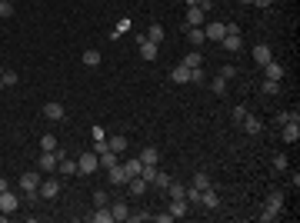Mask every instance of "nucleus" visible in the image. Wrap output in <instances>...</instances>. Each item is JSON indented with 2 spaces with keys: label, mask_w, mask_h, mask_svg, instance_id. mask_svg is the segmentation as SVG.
<instances>
[{
  "label": "nucleus",
  "mask_w": 300,
  "mask_h": 223,
  "mask_svg": "<svg viewBox=\"0 0 300 223\" xmlns=\"http://www.w3.org/2000/svg\"><path fill=\"white\" fill-rule=\"evenodd\" d=\"M0 80H3V87H17V83H20V77L14 74V70H3V74H0Z\"/></svg>",
  "instance_id": "f704fd0d"
},
{
  "label": "nucleus",
  "mask_w": 300,
  "mask_h": 223,
  "mask_svg": "<svg viewBox=\"0 0 300 223\" xmlns=\"http://www.w3.org/2000/svg\"><path fill=\"white\" fill-rule=\"evenodd\" d=\"M37 193H40V200H57L60 197V183L57 180H40Z\"/></svg>",
  "instance_id": "423d86ee"
},
{
  "label": "nucleus",
  "mask_w": 300,
  "mask_h": 223,
  "mask_svg": "<svg viewBox=\"0 0 300 223\" xmlns=\"http://www.w3.org/2000/svg\"><path fill=\"white\" fill-rule=\"evenodd\" d=\"M0 17H14V0H0Z\"/></svg>",
  "instance_id": "a19ab883"
},
{
  "label": "nucleus",
  "mask_w": 300,
  "mask_h": 223,
  "mask_svg": "<svg viewBox=\"0 0 300 223\" xmlns=\"http://www.w3.org/2000/svg\"><path fill=\"white\" fill-rule=\"evenodd\" d=\"M220 43H224L227 54H237V50H240V43H244V37H240V34H224Z\"/></svg>",
  "instance_id": "4468645a"
},
{
  "label": "nucleus",
  "mask_w": 300,
  "mask_h": 223,
  "mask_svg": "<svg viewBox=\"0 0 300 223\" xmlns=\"http://www.w3.org/2000/svg\"><path fill=\"white\" fill-rule=\"evenodd\" d=\"M263 70H267V80H283V63H277V60L263 63Z\"/></svg>",
  "instance_id": "5701e85b"
},
{
  "label": "nucleus",
  "mask_w": 300,
  "mask_h": 223,
  "mask_svg": "<svg viewBox=\"0 0 300 223\" xmlns=\"http://www.w3.org/2000/svg\"><path fill=\"white\" fill-rule=\"evenodd\" d=\"M157 54H160V43H150L147 37H140V57L144 60H157Z\"/></svg>",
  "instance_id": "f8f14e48"
},
{
  "label": "nucleus",
  "mask_w": 300,
  "mask_h": 223,
  "mask_svg": "<svg viewBox=\"0 0 300 223\" xmlns=\"http://www.w3.org/2000/svg\"><path fill=\"white\" fill-rule=\"evenodd\" d=\"M107 183H110V186H127V170L120 167V163L110 167V170H107Z\"/></svg>",
  "instance_id": "6e6552de"
},
{
  "label": "nucleus",
  "mask_w": 300,
  "mask_h": 223,
  "mask_svg": "<svg viewBox=\"0 0 300 223\" xmlns=\"http://www.w3.org/2000/svg\"><path fill=\"white\" fill-rule=\"evenodd\" d=\"M184 67H190V70H193V67H204V57L200 54H187L184 57Z\"/></svg>",
  "instance_id": "c9c22d12"
},
{
  "label": "nucleus",
  "mask_w": 300,
  "mask_h": 223,
  "mask_svg": "<svg viewBox=\"0 0 300 223\" xmlns=\"http://www.w3.org/2000/svg\"><path fill=\"white\" fill-rule=\"evenodd\" d=\"M167 183H170V177L164 173V170L157 167V173H153V180H150V186H160V190H167Z\"/></svg>",
  "instance_id": "2f4dec72"
},
{
  "label": "nucleus",
  "mask_w": 300,
  "mask_h": 223,
  "mask_svg": "<svg viewBox=\"0 0 300 223\" xmlns=\"http://www.w3.org/2000/svg\"><path fill=\"white\" fill-rule=\"evenodd\" d=\"M260 90L267 93V97H277V93H280V80H263Z\"/></svg>",
  "instance_id": "7c9ffc66"
},
{
  "label": "nucleus",
  "mask_w": 300,
  "mask_h": 223,
  "mask_svg": "<svg viewBox=\"0 0 300 223\" xmlns=\"http://www.w3.org/2000/svg\"><path fill=\"white\" fill-rule=\"evenodd\" d=\"M43 117H47V120H64V117H67V110H64V103H57V100H50V103H47V107H43Z\"/></svg>",
  "instance_id": "9b49d317"
},
{
  "label": "nucleus",
  "mask_w": 300,
  "mask_h": 223,
  "mask_svg": "<svg viewBox=\"0 0 300 223\" xmlns=\"http://www.w3.org/2000/svg\"><path fill=\"white\" fill-rule=\"evenodd\" d=\"M167 193H170V200H187V186H184V183H173V180H170Z\"/></svg>",
  "instance_id": "b1692460"
},
{
  "label": "nucleus",
  "mask_w": 300,
  "mask_h": 223,
  "mask_svg": "<svg viewBox=\"0 0 300 223\" xmlns=\"http://www.w3.org/2000/svg\"><path fill=\"white\" fill-rule=\"evenodd\" d=\"M104 150H107V140H94V153H97V157H100Z\"/></svg>",
  "instance_id": "8fccbe9b"
},
{
  "label": "nucleus",
  "mask_w": 300,
  "mask_h": 223,
  "mask_svg": "<svg viewBox=\"0 0 300 223\" xmlns=\"http://www.w3.org/2000/svg\"><path fill=\"white\" fill-rule=\"evenodd\" d=\"M167 213L173 217V220H180V217H187V200H170Z\"/></svg>",
  "instance_id": "412c9836"
},
{
  "label": "nucleus",
  "mask_w": 300,
  "mask_h": 223,
  "mask_svg": "<svg viewBox=\"0 0 300 223\" xmlns=\"http://www.w3.org/2000/svg\"><path fill=\"white\" fill-rule=\"evenodd\" d=\"M244 117H247V107H234V120H237V123H240Z\"/></svg>",
  "instance_id": "de8ad7c7"
},
{
  "label": "nucleus",
  "mask_w": 300,
  "mask_h": 223,
  "mask_svg": "<svg viewBox=\"0 0 300 223\" xmlns=\"http://www.w3.org/2000/svg\"><path fill=\"white\" fill-rule=\"evenodd\" d=\"M94 203L97 206H107V190H94Z\"/></svg>",
  "instance_id": "c03bdc74"
},
{
  "label": "nucleus",
  "mask_w": 300,
  "mask_h": 223,
  "mask_svg": "<svg viewBox=\"0 0 300 223\" xmlns=\"http://www.w3.org/2000/svg\"><path fill=\"white\" fill-rule=\"evenodd\" d=\"M84 63H87V67H97V63H100V54H97V50H84Z\"/></svg>",
  "instance_id": "58836bf2"
},
{
  "label": "nucleus",
  "mask_w": 300,
  "mask_h": 223,
  "mask_svg": "<svg viewBox=\"0 0 300 223\" xmlns=\"http://www.w3.org/2000/svg\"><path fill=\"white\" fill-rule=\"evenodd\" d=\"M190 186H197V190H207V186H210V177H207L204 170H197V173H193V180H190Z\"/></svg>",
  "instance_id": "c756f323"
},
{
  "label": "nucleus",
  "mask_w": 300,
  "mask_h": 223,
  "mask_svg": "<svg viewBox=\"0 0 300 223\" xmlns=\"http://www.w3.org/2000/svg\"><path fill=\"white\" fill-rule=\"evenodd\" d=\"M270 60H274V50H270L267 43H257V47H254V63L263 67V63H270Z\"/></svg>",
  "instance_id": "9d476101"
},
{
  "label": "nucleus",
  "mask_w": 300,
  "mask_h": 223,
  "mask_svg": "<svg viewBox=\"0 0 300 223\" xmlns=\"http://www.w3.org/2000/svg\"><path fill=\"white\" fill-rule=\"evenodd\" d=\"M57 170H60L64 177H74V173H77V163H74V160H67V157L60 153V163H57Z\"/></svg>",
  "instance_id": "c85d7f7f"
},
{
  "label": "nucleus",
  "mask_w": 300,
  "mask_h": 223,
  "mask_svg": "<svg viewBox=\"0 0 300 223\" xmlns=\"http://www.w3.org/2000/svg\"><path fill=\"white\" fill-rule=\"evenodd\" d=\"M210 87H214L217 97H224V93H227V80H224V77H214V80H210Z\"/></svg>",
  "instance_id": "e433bc0d"
},
{
  "label": "nucleus",
  "mask_w": 300,
  "mask_h": 223,
  "mask_svg": "<svg viewBox=\"0 0 300 223\" xmlns=\"http://www.w3.org/2000/svg\"><path fill=\"white\" fill-rule=\"evenodd\" d=\"M110 213H113V220H127V217H130V206L124 203V200H117V203H110Z\"/></svg>",
  "instance_id": "393cba45"
},
{
  "label": "nucleus",
  "mask_w": 300,
  "mask_h": 223,
  "mask_svg": "<svg viewBox=\"0 0 300 223\" xmlns=\"http://www.w3.org/2000/svg\"><path fill=\"white\" fill-rule=\"evenodd\" d=\"M120 167L127 170V180H130V177H140V170H144V163H140V157H137V160H124Z\"/></svg>",
  "instance_id": "bb28decb"
},
{
  "label": "nucleus",
  "mask_w": 300,
  "mask_h": 223,
  "mask_svg": "<svg viewBox=\"0 0 300 223\" xmlns=\"http://www.w3.org/2000/svg\"><path fill=\"white\" fill-rule=\"evenodd\" d=\"M7 186H10V183H7V180H3V177H0V190H7Z\"/></svg>",
  "instance_id": "864d4df0"
},
{
  "label": "nucleus",
  "mask_w": 300,
  "mask_h": 223,
  "mask_svg": "<svg viewBox=\"0 0 300 223\" xmlns=\"http://www.w3.org/2000/svg\"><path fill=\"white\" fill-rule=\"evenodd\" d=\"M140 163H160V153H157V147H144V150H140Z\"/></svg>",
  "instance_id": "cd10ccee"
},
{
  "label": "nucleus",
  "mask_w": 300,
  "mask_h": 223,
  "mask_svg": "<svg viewBox=\"0 0 300 223\" xmlns=\"http://www.w3.org/2000/svg\"><path fill=\"white\" fill-rule=\"evenodd\" d=\"M240 3H250V0H240Z\"/></svg>",
  "instance_id": "6e6d98bb"
},
{
  "label": "nucleus",
  "mask_w": 300,
  "mask_h": 223,
  "mask_svg": "<svg viewBox=\"0 0 300 223\" xmlns=\"http://www.w3.org/2000/svg\"><path fill=\"white\" fill-rule=\"evenodd\" d=\"M224 34H227V23H207V27H204V37L214 40V43H220Z\"/></svg>",
  "instance_id": "1a4fd4ad"
},
{
  "label": "nucleus",
  "mask_w": 300,
  "mask_h": 223,
  "mask_svg": "<svg viewBox=\"0 0 300 223\" xmlns=\"http://www.w3.org/2000/svg\"><path fill=\"white\" fill-rule=\"evenodd\" d=\"M0 90H3V80H0Z\"/></svg>",
  "instance_id": "5fc2aeb1"
},
{
  "label": "nucleus",
  "mask_w": 300,
  "mask_h": 223,
  "mask_svg": "<svg viewBox=\"0 0 300 223\" xmlns=\"http://www.w3.org/2000/svg\"><path fill=\"white\" fill-rule=\"evenodd\" d=\"M57 163H60V150H43L40 160H37V170L40 173H54Z\"/></svg>",
  "instance_id": "7ed1b4c3"
},
{
  "label": "nucleus",
  "mask_w": 300,
  "mask_h": 223,
  "mask_svg": "<svg viewBox=\"0 0 300 223\" xmlns=\"http://www.w3.org/2000/svg\"><path fill=\"white\" fill-rule=\"evenodd\" d=\"M40 150H57V137L54 133H43V137H40Z\"/></svg>",
  "instance_id": "4c0bfd02"
},
{
  "label": "nucleus",
  "mask_w": 300,
  "mask_h": 223,
  "mask_svg": "<svg viewBox=\"0 0 300 223\" xmlns=\"http://www.w3.org/2000/svg\"><path fill=\"white\" fill-rule=\"evenodd\" d=\"M97 167H100V157H97L94 150H90V153H80V160H77V173H80V177H90Z\"/></svg>",
  "instance_id": "f03ea898"
},
{
  "label": "nucleus",
  "mask_w": 300,
  "mask_h": 223,
  "mask_svg": "<svg viewBox=\"0 0 300 223\" xmlns=\"http://www.w3.org/2000/svg\"><path fill=\"white\" fill-rule=\"evenodd\" d=\"M207 14L200 10V7H187V27H204Z\"/></svg>",
  "instance_id": "dca6fc26"
},
{
  "label": "nucleus",
  "mask_w": 300,
  "mask_h": 223,
  "mask_svg": "<svg viewBox=\"0 0 300 223\" xmlns=\"http://www.w3.org/2000/svg\"><path fill=\"white\" fill-rule=\"evenodd\" d=\"M17 206H20V197L10 190V186H7V190H0V213H7V217H10Z\"/></svg>",
  "instance_id": "20e7f679"
},
{
  "label": "nucleus",
  "mask_w": 300,
  "mask_h": 223,
  "mask_svg": "<svg viewBox=\"0 0 300 223\" xmlns=\"http://www.w3.org/2000/svg\"><path fill=\"white\" fill-rule=\"evenodd\" d=\"M280 210H283V190H270V197H267V203H263V213H260V223L277 220Z\"/></svg>",
  "instance_id": "f257e3e1"
},
{
  "label": "nucleus",
  "mask_w": 300,
  "mask_h": 223,
  "mask_svg": "<svg viewBox=\"0 0 300 223\" xmlns=\"http://www.w3.org/2000/svg\"><path fill=\"white\" fill-rule=\"evenodd\" d=\"M217 77H224V80H230V77H237V67H234V63H224V67H220V74Z\"/></svg>",
  "instance_id": "79ce46f5"
},
{
  "label": "nucleus",
  "mask_w": 300,
  "mask_h": 223,
  "mask_svg": "<svg viewBox=\"0 0 300 223\" xmlns=\"http://www.w3.org/2000/svg\"><path fill=\"white\" fill-rule=\"evenodd\" d=\"M107 147H110L113 153H124V150H127V137H124V133H113L110 140H107Z\"/></svg>",
  "instance_id": "a878e982"
},
{
  "label": "nucleus",
  "mask_w": 300,
  "mask_h": 223,
  "mask_svg": "<svg viewBox=\"0 0 300 223\" xmlns=\"http://www.w3.org/2000/svg\"><path fill=\"white\" fill-rule=\"evenodd\" d=\"M184 34H187V40L193 43V47L207 43V37H204V27H184Z\"/></svg>",
  "instance_id": "6ab92c4d"
},
{
  "label": "nucleus",
  "mask_w": 300,
  "mask_h": 223,
  "mask_svg": "<svg viewBox=\"0 0 300 223\" xmlns=\"http://www.w3.org/2000/svg\"><path fill=\"white\" fill-rule=\"evenodd\" d=\"M250 3H257V7H263V10H267V7H270L274 0H250Z\"/></svg>",
  "instance_id": "3c124183"
},
{
  "label": "nucleus",
  "mask_w": 300,
  "mask_h": 223,
  "mask_svg": "<svg viewBox=\"0 0 300 223\" xmlns=\"http://www.w3.org/2000/svg\"><path fill=\"white\" fill-rule=\"evenodd\" d=\"M87 220H90V223H110L113 213H110V206H97L94 213H87Z\"/></svg>",
  "instance_id": "2eb2a0df"
},
{
  "label": "nucleus",
  "mask_w": 300,
  "mask_h": 223,
  "mask_svg": "<svg viewBox=\"0 0 300 223\" xmlns=\"http://www.w3.org/2000/svg\"><path fill=\"white\" fill-rule=\"evenodd\" d=\"M117 163H120V153H113L110 147H107V150H104V153H100V167H104V170L117 167Z\"/></svg>",
  "instance_id": "4be33fe9"
},
{
  "label": "nucleus",
  "mask_w": 300,
  "mask_h": 223,
  "mask_svg": "<svg viewBox=\"0 0 300 223\" xmlns=\"http://www.w3.org/2000/svg\"><path fill=\"white\" fill-rule=\"evenodd\" d=\"M280 140L283 143H297L300 140V120H287V123H280Z\"/></svg>",
  "instance_id": "39448f33"
},
{
  "label": "nucleus",
  "mask_w": 300,
  "mask_h": 223,
  "mask_svg": "<svg viewBox=\"0 0 300 223\" xmlns=\"http://www.w3.org/2000/svg\"><path fill=\"white\" fill-rule=\"evenodd\" d=\"M127 30H130V17H120V20H117V27H113V37H124Z\"/></svg>",
  "instance_id": "72a5a7b5"
},
{
  "label": "nucleus",
  "mask_w": 300,
  "mask_h": 223,
  "mask_svg": "<svg viewBox=\"0 0 300 223\" xmlns=\"http://www.w3.org/2000/svg\"><path fill=\"white\" fill-rule=\"evenodd\" d=\"M274 167H277V170H287V157H283V153H277V157H274Z\"/></svg>",
  "instance_id": "49530a36"
},
{
  "label": "nucleus",
  "mask_w": 300,
  "mask_h": 223,
  "mask_svg": "<svg viewBox=\"0 0 300 223\" xmlns=\"http://www.w3.org/2000/svg\"><path fill=\"white\" fill-rule=\"evenodd\" d=\"M147 40H150V43H160V40H164V27H160V23H153V27L147 30Z\"/></svg>",
  "instance_id": "473e14b6"
},
{
  "label": "nucleus",
  "mask_w": 300,
  "mask_h": 223,
  "mask_svg": "<svg viewBox=\"0 0 300 223\" xmlns=\"http://www.w3.org/2000/svg\"><path fill=\"white\" fill-rule=\"evenodd\" d=\"M170 80H173V83H190V67L177 63V67L170 70Z\"/></svg>",
  "instance_id": "a211bd4d"
},
{
  "label": "nucleus",
  "mask_w": 300,
  "mask_h": 223,
  "mask_svg": "<svg viewBox=\"0 0 300 223\" xmlns=\"http://www.w3.org/2000/svg\"><path fill=\"white\" fill-rule=\"evenodd\" d=\"M200 203H204V206H210V210H217V206H220V197L214 193V186L200 190Z\"/></svg>",
  "instance_id": "f3484780"
},
{
  "label": "nucleus",
  "mask_w": 300,
  "mask_h": 223,
  "mask_svg": "<svg viewBox=\"0 0 300 223\" xmlns=\"http://www.w3.org/2000/svg\"><path fill=\"white\" fill-rule=\"evenodd\" d=\"M184 3H187V7H197V3H200V0H184Z\"/></svg>",
  "instance_id": "603ef678"
},
{
  "label": "nucleus",
  "mask_w": 300,
  "mask_h": 223,
  "mask_svg": "<svg viewBox=\"0 0 300 223\" xmlns=\"http://www.w3.org/2000/svg\"><path fill=\"white\" fill-rule=\"evenodd\" d=\"M204 80H207L204 67H193V70H190V83H204Z\"/></svg>",
  "instance_id": "ea45409f"
},
{
  "label": "nucleus",
  "mask_w": 300,
  "mask_h": 223,
  "mask_svg": "<svg viewBox=\"0 0 300 223\" xmlns=\"http://www.w3.org/2000/svg\"><path fill=\"white\" fill-rule=\"evenodd\" d=\"M150 220H157V223H170V220H173V217H170V213H153Z\"/></svg>",
  "instance_id": "09e8293b"
},
{
  "label": "nucleus",
  "mask_w": 300,
  "mask_h": 223,
  "mask_svg": "<svg viewBox=\"0 0 300 223\" xmlns=\"http://www.w3.org/2000/svg\"><path fill=\"white\" fill-rule=\"evenodd\" d=\"M90 137H94V140H107V130H104V127H100V123H97L94 130H90Z\"/></svg>",
  "instance_id": "a18cd8bd"
},
{
  "label": "nucleus",
  "mask_w": 300,
  "mask_h": 223,
  "mask_svg": "<svg viewBox=\"0 0 300 223\" xmlns=\"http://www.w3.org/2000/svg\"><path fill=\"white\" fill-rule=\"evenodd\" d=\"M147 180H144V177H130V180H127V190H130L133 197H140V193H147Z\"/></svg>",
  "instance_id": "aec40b11"
},
{
  "label": "nucleus",
  "mask_w": 300,
  "mask_h": 223,
  "mask_svg": "<svg viewBox=\"0 0 300 223\" xmlns=\"http://www.w3.org/2000/svg\"><path fill=\"white\" fill-rule=\"evenodd\" d=\"M187 203H200V190H197V186H187Z\"/></svg>",
  "instance_id": "37998d69"
},
{
  "label": "nucleus",
  "mask_w": 300,
  "mask_h": 223,
  "mask_svg": "<svg viewBox=\"0 0 300 223\" xmlns=\"http://www.w3.org/2000/svg\"><path fill=\"white\" fill-rule=\"evenodd\" d=\"M40 186V170H23L20 173V190L27 193V190H37Z\"/></svg>",
  "instance_id": "0eeeda50"
},
{
  "label": "nucleus",
  "mask_w": 300,
  "mask_h": 223,
  "mask_svg": "<svg viewBox=\"0 0 300 223\" xmlns=\"http://www.w3.org/2000/svg\"><path fill=\"white\" fill-rule=\"evenodd\" d=\"M240 123H244V133H250V137H257V133L263 130V120H260V117H250V113H247Z\"/></svg>",
  "instance_id": "ddd939ff"
}]
</instances>
